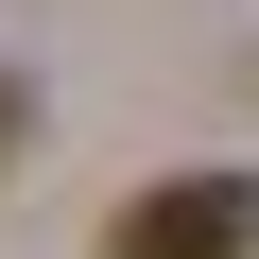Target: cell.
Returning a JSON list of instances; mask_svg holds the SVG:
<instances>
[{
  "mask_svg": "<svg viewBox=\"0 0 259 259\" xmlns=\"http://www.w3.org/2000/svg\"><path fill=\"white\" fill-rule=\"evenodd\" d=\"M121 259H259V173H173L121 207Z\"/></svg>",
  "mask_w": 259,
  "mask_h": 259,
  "instance_id": "6da1fadb",
  "label": "cell"
},
{
  "mask_svg": "<svg viewBox=\"0 0 259 259\" xmlns=\"http://www.w3.org/2000/svg\"><path fill=\"white\" fill-rule=\"evenodd\" d=\"M18 139H35V87H18V69H0V156H18Z\"/></svg>",
  "mask_w": 259,
  "mask_h": 259,
  "instance_id": "7a4b0ae2",
  "label": "cell"
}]
</instances>
